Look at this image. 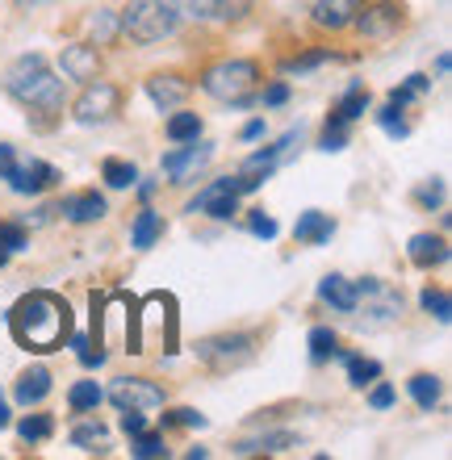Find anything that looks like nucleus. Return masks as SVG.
<instances>
[{
    "label": "nucleus",
    "instance_id": "nucleus-29",
    "mask_svg": "<svg viewBox=\"0 0 452 460\" xmlns=\"http://www.w3.org/2000/svg\"><path fill=\"white\" fill-rule=\"evenodd\" d=\"M406 389H411V398H415L419 411H431V406L440 402V376H431V373H415L406 381Z\"/></svg>",
    "mask_w": 452,
    "mask_h": 460
},
{
    "label": "nucleus",
    "instance_id": "nucleus-20",
    "mask_svg": "<svg viewBox=\"0 0 452 460\" xmlns=\"http://www.w3.org/2000/svg\"><path fill=\"white\" fill-rule=\"evenodd\" d=\"M365 0H318L310 17H315L318 30H343V25H352V17L360 13Z\"/></svg>",
    "mask_w": 452,
    "mask_h": 460
},
{
    "label": "nucleus",
    "instance_id": "nucleus-12",
    "mask_svg": "<svg viewBox=\"0 0 452 460\" xmlns=\"http://www.w3.org/2000/svg\"><path fill=\"white\" fill-rule=\"evenodd\" d=\"M189 93H193V84H189L184 75H176V72H155L147 80V97H151V105H155L159 113L181 110L184 101H189Z\"/></svg>",
    "mask_w": 452,
    "mask_h": 460
},
{
    "label": "nucleus",
    "instance_id": "nucleus-37",
    "mask_svg": "<svg viewBox=\"0 0 452 460\" xmlns=\"http://www.w3.org/2000/svg\"><path fill=\"white\" fill-rule=\"evenodd\" d=\"M0 247H4V252H25V247H30V234H25V226L22 222H0Z\"/></svg>",
    "mask_w": 452,
    "mask_h": 460
},
{
    "label": "nucleus",
    "instance_id": "nucleus-24",
    "mask_svg": "<svg viewBox=\"0 0 452 460\" xmlns=\"http://www.w3.org/2000/svg\"><path fill=\"white\" fill-rule=\"evenodd\" d=\"M159 234H164V218H159L155 209H138L135 226H130V243H135L138 252H147V247H155Z\"/></svg>",
    "mask_w": 452,
    "mask_h": 460
},
{
    "label": "nucleus",
    "instance_id": "nucleus-5",
    "mask_svg": "<svg viewBox=\"0 0 452 460\" xmlns=\"http://www.w3.org/2000/svg\"><path fill=\"white\" fill-rule=\"evenodd\" d=\"M256 356V340L244 335V331H226V335H209V340L197 343V360L214 368V373H231V368H244L247 360Z\"/></svg>",
    "mask_w": 452,
    "mask_h": 460
},
{
    "label": "nucleus",
    "instance_id": "nucleus-45",
    "mask_svg": "<svg viewBox=\"0 0 452 460\" xmlns=\"http://www.w3.org/2000/svg\"><path fill=\"white\" fill-rule=\"evenodd\" d=\"M122 431H126V436L147 431V419H143V411H122Z\"/></svg>",
    "mask_w": 452,
    "mask_h": 460
},
{
    "label": "nucleus",
    "instance_id": "nucleus-36",
    "mask_svg": "<svg viewBox=\"0 0 452 460\" xmlns=\"http://www.w3.org/2000/svg\"><path fill=\"white\" fill-rule=\"evenodd\" d=\"M377 121H381V130L390 134V138H406V134H411V121L403 118V110H398V105L377 110Z\"/></svg>",
    "mask_w": 452,
    "mask_h": 460
},
{
    "label": "nucleus",
    "instance_id": "nucleus-6",
    "mask_svg": "<svg viewBox=\"0 0 452 460\" xmlns=\"http://www.w3.org/2000/svg\"><path fill=\"white\" fill-rule=\"evenodd\" d=\"M122 110V88L110 84V80H88L80 101L72 105V118L80 126H101V121H113Z\"/></svg>",
    "mask_w": 452,
    "mask_h": 460
},
{
    "label": "nucleus",
    "instance_id": "nucleus-41",
    "mask_svg": "<svg viewBox=\"0 0 452 460\" xmlns=\"http://www.w3.org/2000/svg\"><path fill=\"white\" fill-rule=\"evenodd\" d=\"M93 34H97V47L113 42V34H118V13H113V9H101L97 17H93Z\"/></svg>",
    "mask_w": 452,
    "mask_h": 460
},
{
    "label": "nucleus",
    "instance_id": "nucleus-48",
    "mask_svg": "<svg viewBox=\"0 0 452 460\" xmlns=\"http://www.w3.org/2000/svg\"><path fill=\"white\" fill-rule=\"evenodd\" d=\"M411 101H415V93H411V88H406V84L390 88V105H398V110H406V105H411Z\"/></svg>",
    "mask_w": 452,
    "mask_h": 460
},
{
    "label": "nucleus",
    "instance_id": "nucleus-16",
    "mask_svg": "<svg viewBox=\"0 0 452 460\" xmlns=\"http://www.w3.org/2000/svg\"><path fill=\"white\" fill-rule=\"evenodd\" d=\"M294 239L302 243V247H323V243L335 239V218L323 214V209H306L294 222Z\"/></svg>",
    "mask_w": 452,
    "mask_h": 460
},
{
    "label": "nucleus",
    "instance_id": "nucleus-30",
    "mask_svg": "<svg viewBox=\"0 0 452 460\" xmlns=\"http://www.w3.org/2000/svg\"><path fill=\"white\" fill-rule=\"evenodd\" d=\"M17 436H22V444H47L55 436V419L50 414H25L17 423Z\"/></svg>",
    "mask_w": 452,
    "mask_h": 460
},
{
    "label": "nucleus",
    "instance_id": "nucleus-28",
    "mask_svg": "<svg viewBox=\"0 0 452 460\" xmlns=\"http://www.w3.org/2000/svg\"><path fill=\"white\" fill-rule=\"evenodd\" d=\"M101 181L110 184V189H135L138 168L130 159H105V164H101Z\"/></svg>",
    "mask_w": 452,
    "mask_h": 460
},
{
    "label": "nucleus",
    "instance_id": "nucleus-21",
    "mask_svg": "<svg viewBox=\"0 0 452 460\" xmlns=\"http://www.w3.org/2000/svg\"><path fill=\"white\" fill-rule=\"evenodd\" d=\"M47 394H50V368H42V364L25 368L22 381H17V389H13V398L22 402V406H38Z\"/></svg>",
    "mask_w": 452,
    "mask_h": 460
},
{
    "label": "nucleus",
    "instance_id": "nucleus-23",
    "mask_svg": "<svg viewBox=\"0 0 452 460\" xmlns=\"http://www.w3.org/2000/svg\"><path fill=\"white\" fill-rule=\"evenodd\" d=\"M201 130H206L201 113H189V110H176L164 121V134H168L172 143H193V138H201Z\"/></svg>",
    "mask_w": 452,
    "mask_h": 460
},
{
    "label": "nucleus",
    "instance_id": "nucleus-2",
    "mask_svg": "<svg viewBox=\"0 0 452 460\" xmlns=\"http://www.w3.org/2000/svg\"><path fill=\"white\" fill-rule=\"evenodd\" d=\"M4 93H9L17 105H25V110H42V113H59L63 101H67V88H63V80L47 67L42 55L13 59L9 72H4Z\"/></svg>",
    "mask_w": 452,
    "mask_h": 460
},
{
    "label": "nucleus",
    "instance_id": "nucleus-8",
    "mask_svg": "<svg viewBox=\"0 0 452 460\" xmlns=\"http://www.w3.org/2000/svg\"><path fill=\"white\" fill-rule=\"evenodd\" d=\"M0 181L9 184L13 193L22 197H38L42 189H50V184H59V168H50V164H42V159H9L4 168H0Z\"/></svg>",
    "mask_w": 452,
    "mask_h": 460
},
{
    "label": "nucleus",
    "instance_id": "nucleus-39",
    "mask_svg": "<svg viewBox=\"0 0 452 460\" xmlns=\"http://www.w3.org/2000/svg\"><path fill=\"white\" fill-rule=\"evenodd\" d=\"M168 427H206V414L193 411V406H176V411L164 414V431Z\"/></svg>",
    "mask_w": 452,
    "mask_h": 460
},
{
    "label": "nucleus",
    "instance_id": "nucleus-4",
    "mask_svg": "<svg viewBox=\"0 0 452 460\" xmlns=\"http://www.w3.org/2000/svg\"><path fill=\"white\" fill-rule=\"evenodd\" d=\"M176 25H181V17L168 0H130L118 13V34L135 38V42H164L176 34Z\"/></svg>",
    "mask_w": 452,
    "mask_h": 460
},
{
    "label": "nucleus",
    "instance_id": "nucleus-43",
    "mask_svg": "<svg viewBox=\"0 0 452 460\" xmlns=\"http://www.w3.org/2000/svg\"><path fill=\"white\" fill-rule=\"evenodd\" d=\"M394 402H398V394H394V385H386V381H373V389H368V406H373V411H390Z\"/></svg>",
    "mask_w": 452,
    "mask_h": 460
},
{
    "label": "nucleus",
    "instance_id": "nucleus-25",
    "mask_svg": "<svg viewBox=\"0 0 452 460\" xmlns=\"http://www.w3.org/2000/svg\"><path fill=\"white\" fill-rule=\"evenodd\" d=\"M343 364H348V385H356V389H365V385H373L381 376V364L377 360H368V356H348V351H335Z\"/></svg>",
    "mask_w": 452,
    "mask_h": 460
},
{
    "label": "nucleus",
    "instance_id": "nucleus-51",
    "mask_svg": "<svg viewBox=\"0 0 452 460\" xmlns=\"http://www.w3.org/2000/svg\"><path fill=\"white\" fill-rule=\"evenodd\" d=\"M448 67H452V59H448V50H444L440 59H436V75H448Z\"/></svg>",
    "mask_w": 452,
    "mask_h": 460
},
{
    "label": "nucleus",
    "instance_id": "nucleus-31",
    "mask_svg": "<svg viewBox=\"0 0 452 460\" xmlns=\"http://www.w3.org/2000/svg\"><path fill=\"white\" fill-rule=\"evenodd\" d=\"M306 348H310V360L315 364H327V360H335L340 340H335V331L331 327H315L310 331V340H306Z\"/></svg>",
    "mask_w": 452,
    "mask_h": 460
},
{
    "label": "nucleus",
    "instance_id": "nucleus-1",
    "mask_svg": "<svg viewBox=\"0 0 452 460\" xmlns=\"http://www.w3.org/2000/svg\"><path fill=\"white\" fill-rule=\"evenodd\" d=\"M9 327H13V340L22 348L55 351L72 335V305L47 289H34L9 310Z\"/></svg>",
    "mask_w": 452,
    "mask_h": 460
},
{
    "label": "nucleus",
    "instance_id": "nucleus-7",
    "mask_svg": "<svg viewBox=\"0 0 452 460\" xmlns=\"http://www.w3.org/2000/svg\"><path fill=\"white\" fill-rule=\"evenodd\" d=\"M403 4L398 0H373V4H360V13L352 17V25L360 30V34L368 38V42H386V38H394L398 30H403Z\"/></svg>",
    "mask_w": 452,
    "mask_h": 460
},
{
    "label": "nucleus",
    "instance_id": "nucleus-22",
    "mask_svg": "<svg viewBox=\"0 0 452 460\" xmlns=\"http://www.w3.org/2000/svg\"><path fill=\"white\" fill-rule=\"evenodd\" d=\"M72 448H84V452H105L110 448V427L101 423V419H84V423L72 427Z\"/></svg>",
    "mask_w": 452,
    "mask_h": 460
},
{
    "label": "nucleus",
    "instance_id": "nucleus-46",
    "mask_svg": "<svg viewBox=\"0 0 452 460\" xmlns=\"http://www.w3.org/2000/svg\"><path fill=\"white\" fill-rule=\"evenodd\" d=\"M318 146H323V151H343V146H348V130H323Z\"/></svg>",
    "mask_w": 452,
    "mask_h": 460
},
{
    "label": "nucleus",
    "instance_id": "nucleus-13",
    "mask_svg": "<svg viewBox=\"0 0 452 460\" xmlns=\"http://www.w3.org/2000/svg\"><path fill=\"white\" fill-rule=\"evenodd\" d=\"M59 72L67 75V80H75V84H88V80H97V72H101L97 47H88V42H72V47H63Z\"/></svg>",
    "mask_w": 452,
    "mask_h": 460
},
{
    "label": "nucleus",
    "instance_id": "nucleus-19",
    "mask_svg": "<svg viewBox=\"0 0 452 460\" xmlns=\"http://www.w3.org/2000/svg\"><path fill=\"white\" fill-rule=\"evenodd\" d=\"M368 110V88L360 84V80H352L348 84V93H343V101L331 110V118H327V130H348L360 113Z\"/></svg>",
    "mask_w": 452,
    "mask_h": 460
},
{
    "label": "nucleus",
    "instance_id": "nucleus-27",
    "mask_svg": "<svg viewBox=\"0 0 452 460\" xmlns=\"http://www.w3.org/2000/svg\"><path fill=\"white\" fill-rule=\"evenodd\" d=\"M218 193H239L244 197V184H239V172H235V176H222V181H214V184H206V189H201V193L193 197V201H189V206H184V214H201V209L209 206V201H214V197Z\"/></svg>",
    "mask_w": 452,
    "mask_h": 460
},
{
    "label": "nucleus",
    "instance_id": "nucleus-15",
    "mask_svg": "<svg viewBox=\"0 0 452 460\" xmlns=\"http://www.w3.org/2000/svg\"><path fill=\"white\" fill-rule=\"evenodd\" d=\"M406 255H411V264H415V268L431 272V268L448 264V239H444V234L423 230V234H415V239L406 243Z\"/></svg>",
    "mask_w": 452,
    "mask_h": 460
},
{
    "label": "nucleus",
    "instance_id": "nucleus-11",
    "mask_svg": "<svg viewBox=\"0 0 452 460\" xmlns=\"http://www.w3.org/2000/svg\"><path fill=\"white\" fill-rule=\"evenodd\" d=\"M209 155H214V146H209V143H197V138H193V143H176V151H168V155H164V176H168L172 184H184Z\"/></svg>",
    "mask_w": 452,
    "mask_h": 460
},
{
    "label": "nucleus",
    "instance_id": "nucleus-3",
    "mask_svg": "<svg viewBox=\"0 0 452 460\" xmlns=\"http://www.w3.org/2000/svg\"><path fill=\"white\" fill-rule=\"evenodd\" d=\"M201 93L222 105H231V110H247V105H256V84H260V63L252 59H218L214 67L201 72Z\"/></svg>",
    "mask_w": 452,
    "mask_h": 460
},
{
    "label": "nucleus",
    "instance_id": "nucleus-18",
    "mask_svg": "<svg viewBox=\"0 0 452 460\" xmlns=\"http://www.w3.org/2000/svg\"><path fill=\"white\" fill-rule=\"evenodd\" d=\"M302 439L294 436V431H264V436H256V439H239L235 444V456H277V452H289V448H297Z\"/></svg>",
    "mask_w": 452,
    "mask_h": 460
},
{
    "label": "nucleus",
    "instance_id": "nucleus-17",
    "mask_svg": "<svg viewBox=\"0 0 452 460\" xmlns=\"http://www.w3.org/2000/svg\"><path fill=\"white\" fill-rule=\"evenodd\" d=\"M318 302H327L331 310H340V314H356L360 302H356V280L340 277V272H331V277L318 280Z\"/></svg>",
    "mask_w": 452,
    "mask_h": 460
},
{
    "label": "nucleus",
    "instance_id": "nucleus-54",
    "mask_svg": "<svg viewBox=\"0 0 452 460\" xmlns=\"http://www.w3.org/2000/svg\"><path fill=\"white\" fill-rule=\"evenodd\" d=\"M4 264H9V252H4V247H0V268H4Z\"/></svg>",
    "mask_w": 452,
    "mask_h": 460
},
{
    "label": "nucleus",
    "instance_id": "nucleus-40",
    "mask_svg": "<svg viewBox=\"0 0 452 460\" xmlns=\"http://www.w3.org/2000/svg\"><path fill=\"white\" fill-rule=\"evenodd\" d=\"M247 230L256 234V239H277V218H269L264 209H247Z\"/></svg>",
    "mask_w": 452,
    "mask_h": 460
},
{
    "label": "nucleus",
    "instance_id": "nucleus-14",
    "mask_svg": "<svg viewBox=\"0 0 452 460\" xmlns=\"http://www.w3.org/2000/svg\"><path fill=\"white\" fill-rule=\"evenodd\" d=\"M59 214L67 222H75V226H88V222H97L110 214V206H105V197L97 193V189H84V193H67L59 201Z\"/></svg>",
    "mask_w": 452,
    "mask_h": 460
},
{
    "label": "nucleus",
    "instance_id": "nucleus-9",
    "mask_svg": "<svg viewBox=\"0 0 452 460\" xmlns=\"http://www.w3.org/2000/svg\"><path fill=\"white\" fill-rule=\"evenodd\" d=\"M356 302H365V314H368V327H386L390 318L403 314V293L381 285L377 277H360L356 280Z\"/></svg>",
    "mask_w": 452,
    "mask_h": 460
},
{
    "label": "nucleus",
    "instance_id": "nucleus-42",
    "mask_svg": "<svg viewBox=\"0 0 452 460\" xmlns=\"http://www.w3.org/2000/svg\"><path fill=\"white\" fill-rule=\"evenodd\" d=\"M327 59H331V50H306V55H297V59L285 63V72H294V75L315 72V67H323Z\"/></svg>",
    "mask_w": 452,
    "mask_h": 460
},
{
    "label": "nucleus",
    "instance_id": "nucleus-32",
    "mask_svg": "<svg viewBox=\"0 0 452 460\" xmlns=\"http://www.w3.org/2000/svg\"><path fill=\"white\" fill-rule=\"evenodd\" d=\"M176 17H193V22H218L222 0H168Z\"/></svg>",
    "mask_w": 452,
    "mask_h": 460
},
{
    "label": "nucleus",
    "instance_id": "nucleus-38",
    "mask_svg": "<svg viewBox=\"0 0 452 460\" xmlns=\"http://www.w3.org/2000/svg\"><path fill=\"white\" fill-rule=\"evenodd\" d=\"M201 214H209V218H218V222H231L239 214V193H218Z\"/></svg>",
    "mask_w": 452,
    "mask_h": 460
},
{
    "label": "nucleus",
    "instance_id": "nucleus-35",
    "mask_svg": "<svg viewBox=\"0 0 452 460\" xmlns=\"http://www.w3.org/2000/svg\"><path fill=\"white\" fill-rule=\"evenodd\" d=\"M444 193H448L444 176H431L428 184H419V189H415V201H419L423 209H440V206H444Z\"/></svg>",
    "mask_w": 452,
    "mask_h": 460
},
{
    "label": "nucleus",
    "instance_id": "nucleus-47",
    "mask_svg": "<svg viewBox=\"0 0 452 460\" xmlns=\"http://www.w3.org/2000/svg\"><path fill=\"white\" fill-rule=\"evenodd\" d=\"M406 88H411V93H415V97H423V93H428V88H431V75H423V72L406 75Z\"/></svg>",
    "mask_w": 452,
    "mask_h": 460
},
{
    "label": "nucleus",
    "instance_id": "nucleus-26",
    "mask_svg": "<svg viewBox=\"0 0 452 460\" xmlns=\"http://www.w3.org/2000/svg\"><path fill=\"white\" fill-rule=\"evenodd\" d=\"M101 402H105V389H101L97 381H75V385L67 389V406H72V414L97 411Z\"/></svg>",
    "mask_w": 452,
    "mask_h": 460
},
{
    "label": "nucleus",
    "instance_id": "nucleus-44",
    "mask_svg": "<svg viewBox=\"0 0 452 460\" xmlns=\"http://www.w3.org/2000/svg\"><path fill=\"white\" fill-rule=\"evenodd\" d=\"M256 101L264 105V110H277V105H285V101H289V84H285V80H277V84H269Z\"/></svg>",
    "mask_w": 452,
    "mask_h": 460
},
{
    "label": "nucleus",
    "instance_id": "nucleus-10",
    "mask_svg": "<svg viewBox=\"0 0 452 460\" xmlns=\"http://www.w3.org/2000/svg\"><path fill=\"white\" fill-rule=\"evenodd\" d=\"M105 398H110L118 411H159V406L168 402V394H164L155 381H147V376H122V381H113V389Z\"/></svg>",
    "mask_w": 452,
    "mask_h": 460
},
{
    "label": "nucleus",
    "instance_id": "nucleus-53",
    "mask_svg": "<svg viewBox=\"0 0 452 460\" xmlns=\"http://www.w3.org/2000/svg\"><path fill=\"white\" fill-rule=\"evenodd\" d=\"M9 427V402H4V394H0V431Z\"/></svg>",
    "mask_w": 452,
    "mask_h": 460
},
{
    "label": "nucleus",
    "instance_id": "nucleus-52",
    "mask_svg": "<svg viewBox=\"0 0 452 460\" xmlns=\"http://www.w3.org/2000/svg\"><path fill=\"white\" fill-rule=\"evenodd\" d=\"M9 159H17V151H13L9 143H0V168H4V164H9Z\"/></svg>",
    "mask_w": 452,
    "mask_h": 460
},
{
    "label": "nucleus",
    "instance_id": "nucleus-50",
    "mask_svg": "<svg viewBox=\"0 0 452 460\" xmlns=\"http://www.w3.org/2000/svg\"><path fill=\"white\" fill-rule=\"evenodd\" d=\"M50 214H55V209H50V206H38L34 214H25V222H22V226H42V222H50Z\"/></svg>",
    "mask_w": 452,
    "mask_h": 460
},
{
    "label": "nucleus",
    "instance_id": "nucleus-33",
    "mask_svg": "<svg viewBox=\"0 0 452 460\" xmlns=\"http://www.w3.org/2000/svg\"><path fill=\"white\" fill-rule=\"evenodd\" d=\"M419 305H423L436 323H448L452 318V297H448V289H440V285H428V289L419 293Z\"/></svg>",
    "mask_w": 452,
    "mask_h": 460
},
{
    "label": "nucleus",
    "instance_id": "nucleus-34",
    "mask_svg": "<svg viewBox=\"0 0 452 460\" xmlns=\"http://www.w3.org/2000/svg\"><path fill=\"white\" fill-rule=\"evenodd\" d=\"M130 456H135V460H159V456H168V448H164V436H147V431L130 436Z\"/></svg>",
    "mask_w": 452,
    "mask_h": 460
},
{
    "label": "nucleus",
    "instance_id": "nucleus-49",
    "mask_svg": "<svg viewBox=\"0 0 452 460\" xmlns=\"http://www.w3.org/2000/svg\"><path fill=\"white\" fill-rule=\"evenodd\" d=\"M239 134H244V143H256V138H264V118H252Z\"/></svg>",
    "mask_w": 452,
    "mask_h": 460
}]
</instances>
